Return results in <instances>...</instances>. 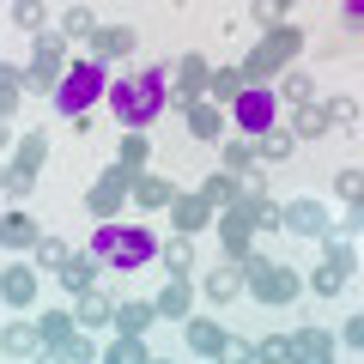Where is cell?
<instances>
[{"label":"cell","instance_id":"obj_1","mask_svg":"<svg viewBox=\"0 0 364 364\" xmlns=\"http://www.w3.org/2000/svg\"><path fill=\"white\" fill-rule=\"evenodd\" d=\"M164 85H170V67H152V73H140V79H116V85H109V109H116V122H122V128H146V122L164 109V97H158Z\"/></svg>","mask_w":364,"mask_h":364},{"label":"cell","instance_id":"obj_2","mask_svg":"<svg viewBox=\"0 0 364 364\" xmlns=\"http://www.w3.org/2000/svg\"><path fill=\"white\" fill-rule=\"evenodd\" d=\"M298 55H304V31L298 25H273L267 37L243 55V79H249V85H267V79H279Z\"/></svg>","mask_w":364,"mask_h":364},{"label":"cell","instance_id":"obj_3","mask_svg":"<svg viewBox=\"0 0 364 364\" xmlns=\"http://www.w3.org/2000/svg\"><path fill=\"white\" fill-rule=\"evenodd\" d=\"M304 291V279H298V267H286V261H267V255H249L243 261V298H255V304H291Z\"/></svg>","mask_w":364,"mask_h":364},{"label":"cell","instance_id":"obj_4","mask_svg":"<svg viewBox=\"0 0 364 364\" xmlns=\"http://www.w3.org/2000/svg\"><path fill=\"white\" fill-rule=\"evenodd\" d=\"M67 49H73V43H67L61 31H37V43H31V67H25V97H49V91H61Z\"/></svg>","mask_w":364,"mask_h":364},{"label":"cell","instance_id":"obj_5","mask_svg":"<svg viewBox=\"0 0 364 364\" xmlns=\"http://www.w3.org/2000/svg\"><path fill=\"white\" fill-rule=\"evenodd\" d=\"M91 249H97V255H104V267H140L146 255H152V237L140 231V225H122V219H104V231L91 237Z\"/></svg>","mask_w":364,"mask_h":364},{"label":"cell","instance_id":"obj_6","mask_svg":"<svg viewBox=\"0 0 364 364\" xmlns=\"http://www.w3.org/2000/svg\"><path fill=\"white\" fill-rule=\"evenodd\" d=\"M134 200V170H122V164H109V170H97V182H91V195H85V213L97 225L104 219H122V207Z\"/></svg>","mask_w":364,"mask_h":364},{"label":"cell","instance_id":"obj_7","mask_svg":"<svg viewBox=\"0 0 364 364\" xmlns=\"http://www.w3.org/2000/svg\"><path fill=\"white\" fill-rule=\"evenodd\" d=\"M91 97H104V61L67 67V79H61V109H67V116H91Z\"/></svg>","mask_w":364,"mask_h":364},{"label":"cell","instance_id":"obj_8","mask_svg":"<svg viewBox=\"0 0 364 364\" xmlns=\"http://www.w3.org/2000/svg\"><path fill=\"white\" fill-rule=\"evenodd\" d=\"M213 231H219V243H225V261H237V267H243V261L255 255V225H249L243 207L213 213Z\"/></svg>","mask_w":364,"mask_h":364},{"label":"cell","instance_id":"obj_9","mask_svg":"<svg viewBox=\"0 0 364 364\" xmlns=\"http://www.w3.org/2000/svg\"><path fill=\"white\" fill-rule=\"evenodd\" d=\"M207 79H213V61L195 49H182V61H170V85H176V104L188 97H207Z\"/></svg>","mask_w":364,"mask_h":364},{"label":"cell","instance_id":"obj_10","mask_svg":"<svg viewBox=\"0 0 364 364\" xmlns=\"http://www.w3.org/2000/svg\"><path fill=\"white\" fill-rule=\"evenodd\" d=\"M182 128L195 134L200 146H219L225 140V109L213 104V97H188V104H182Z\"/></svg>","mask_w":364,"mask_h":364},{"label":"cell","instance_id":"obj_11","mask_svg":"<svg viewBox=\"0 0 364 364\" xmlns=\"http://www.w3.org/2000/svg\"><path fill=\"white\" fill-rule=\"evenodd\" d=\"M85 49H91V61L109 67V61H128V55L140 49V37H134V25H97V37H91Z\"/></svg>","mask_w":364,"mask_h":364},{"label":"cell","instance_id":"obj_12","mask_svg":"<svg viewBox=\"0 0 364 364\" xmlns=\"http://www.w3.org/2000/svg\"><path fill=\"white\" fill-rule=\"evenodd\" d=\"M0 304H13V310H31V304H37V267H31V261L0 267Z\"/></svg>","mask_w":364,"mask_h":364},{"label":"cell","instance_id":"obj_13","mask_svg":"<svg viewBox=\"0 0 364 364\" xmlns=\"http://www.w3.org/2000/svg\"><path fill=\"white\" fill-rule=\"evenodd\" d=\"M213 213H219V207H213L200 188H195V195H176V200H170V219H176L182 237H200V231L213 225Z\"/></svg>","mask_w":364,"mask_h":364},{"label":"cell","instance_id":"obj_14","mask_svg":"<svg viewBox=\"0 0 364 364\" xmlns=\"http://www.w3.org/2000/svg\"><path fill=\"white\" fill-rule=\"evenodd\" d=\"M97 273H104V255H97V249H73V255H67V267H61V291H91L97 286Z\"/></svg>","mask_w":364,"mask_h":364},{"label":"cell","instance_id":"obj_15","mask_svg":"<svg viewBox=\"0 0 364 364\" xmlns=\"http://www.w3.org/2000/svg\"><path fill=\"white\" fill-rule=\"evenodd\" d=\"M286 231H298V237H322V231H328V207H322L316 195L286 200Z\"/></svg>","mask_w":364,"mask_h":364},{"label":"cell","instance_id":"obj_16","mask_svg":"<svg viewBox=\"0 0 364 364\" xmlns=\"http://www.w3.org/2000/svg\"><path fill=\"white\" fill-rule=\"evenodd\" d=\"M170 200H176V182L170 176H158V170H140V176H134V207L170 213Z\"/></svg>","mask_w":364,"mask_h":364},{"label":"cell","instance_id":"obj_17","mask_svg":"<svg viewBox=\"0 0 364 364\" xmlns=\"http://www.w3.org/2000/svg\"><path fill=\"white\" fill-rule=\"evenodd\" d=\"M200 298H207V304H219V310H225V304H237V298H243V267H237V261L213 267L207 279H200Z\"/></svg>","mask_w":364,"mask_h":364},{"label":"cell","instance_id":"obj_18","mask_svg":"<svg viewBox=\"0 0 364 364\" xmlns=\"http://www.w3.org/2000/svg\"><path fill=\"white\" fill-rule=\"evenodd\" d=\"M182 334H188V352H195V358H219L225 340H231L213 316H188V322H182Z\"/></svg>","mask_w":364,"mask_h":364},{"label":"cell","instance_id":"obj_19","mask_svg":"<svg viewBox=\"0 0 364 364\" xmlns=\"http://www.w3.org/2000/svg\"><path fill=\"white\" fill-rule=\"evenodd\" d=\"M291 364H334V334L328 328H298L291 334Z\"/></svg>","mask_w":364,"mask_h":364},{"label":"cell","instance_id":"obj_20","mask_svg":"<svg viewBox=\"0 0 364 364\" xmlns=\"http://www.w3.org/2000/svg\"><path fill=\"white\" fill-rule=\"evenodd\" d=\"M152 310H158V322H188V316H195V286H188V279H170L152 298Z\"/></svg>","mask_w":364,"mask_h":364},{"label":"cell","instance_id":"obj_21","mask_svg":"<svg viewBox=\"0 0 364 364\" xmlns=\"http://www.w3.org/2000/svg\"><path fill=\"white\" fill-rule=\"evenodd\" d=\"M158 322V310H152V298H128V304H116V334L122 340H146V328Z\"/></svg>","mask_w":364,"mask_h":364},{"label":"cell","instance_id":"obj_22","mask_svg":"<svg viewBox=\"0 0 364 364\" xmlns=\"http://www.w3.org/2000/svg\"><path fill=\"white\" fill-rule=\"evenodd\" d=\"M73 322H79V328H109V322H116V298L97 291V286L79 291V298H73Z\"/></svg>","mask_w":364,"mask_h":364},{"label":"cell","instance_id":"obj_23","mask_svg":"<svg viewBox=\"0 0 364 364\" xmlns=\"http://www.w3.org/2000/svg\"><path fill=\"white\" fill-rule=\"evenodd\" d=\"M0 352H6V358H37V352H43L37 322H25V316H18V322H6V328H0Z\"/></svg>","mask_w":364,"mask_h":364},{"label":"cell","instance_id":"obj_24","mask_svg":"<svg viewBox=\"0 0 364 364\" xmlns=\"http://www.w3.org/2000/svg\"><path fill=\"white\" fill-rule=\"evenodd\" d=\"M49 164V134H18L13 140V170H25V176H37V170Z\"/></svg>","mask_w":364,"mask_h":364},{"label":"cell","instance_id":"obj_25","mask_svg":"<svg viewBox=\"0 0 364 364\" xmlns=\"http://www.w3.org/2000/svg\"><path fill=\"white\" fill-rule=\"evenodd\" d=\"M116 164L134 170V176L152 164V140H146V128H122V140H116Z\"/></svg>","mask_w":364,"mask_h":364},{"label":"cell","instance_id":"obj_26","mask_svg":"<svg viewBox=\"0 0 364 364\" xmlns=\"http://www.w3.org/2000/svg\"><path fill=\"white\" fill-rule=\"evenodd\" d=\"M316 243H322V267H334V273H346V279H352V267H358V255H352V237L328 225Z\"/></svg>","mask_w":364,"mask_h":364},{"label":"cell","instance_id":"obj_27","mask_svg":"<svg viewBox=\"0 0 364 364\" xmlns=\"http://www.w3.org/2000/svg\"><path fill=\"white\" fill-rule=\"evenodd\" d=\"M237 207L249 213L255 231H286V207H279V200H267V195H237Z\"/></svg>","mask_w":364,"mask_h":364},{"label":"cell","instance_id":"obj_28","mask_svg":"<svg viewBox=\"0 0 364 364\" xmlns=\"http://www.w3.org/2000/svg\"><path fill=\"white\" fill-rule=\"evenodd\" d=\"M243 91H249V79H243V67H213V79H207V97H213V104H237V97H243Z\"/></svg>","mask_w":364,"mask_h":364},{"label":"cell","instance_id":"obj_29","mask_svg":"<svg viewBox=\"0 0 364 364\" xmlns=\"http://www.w3.org/2000/svg\"><path fill=\"white\" fill-rule=\"evenodd\" d=\"M158 261H164V273L170 279H188V273H195V243H188V237H170V243H158Z\"/></svg>","mask_w":364,"mask_h":364},{"label":"cell","instance_id":"obj_30","mask_svg":"<svg viewBox=\"0 0 364 364\" xmlns=\"http://www.w3.org/2000/svg\"><path fill=\"white\" fill-rule=\"evenodd\" d=\"M61 37L73 43V49H79V43H91V37H97V13H91L85 0H73V6L61 13Z\"/></svg>","mask_w":364,"mask_h":364},{"label":"cell","instance_id":"obj_31","mask_svg":"<svg viewBox=\"0 0 364 364\" xmlns=\"http://www.w3.org/2000/svg\"><path fill=\"white\" fill-rule=\"evenodd\" d=\"M37 334H43V346H67L79 334V322H73V310H37Z\"/></svg>","mask_w":364,"mask_h":364},{"label":"cell","instance_id":"obj_32","mask_svg":"<svg viewBox=\"0 0 364 364\" xmlns=\"http://www.w3.org/2000/svg\"><path fill=\"white\" fill-rule=\"evenodd\" d=\"M37 219H25V213H6L0 219V249H37Z\"/></svg>","mask_w":364,"mask_h":364},{"label":"cell","instance_id":"obj_33","mask_svg":"<svg viewBox=\"0 0 364 364\" xmlns=\"http://www.w3.org/2000/svg\"><path fill=\"white\" fill-rule=\"evenodd\" d=\"M291 152H298V140H291V128H273V134H255V158H261V164H286V158Z\"/></svg>","mask_w":364,"mask_h":364},{"label":"cell","instance_id":"obj_34","mask_svg":"<svg viewBox=\"0 0 364 364\" xmlns=\"http://www.w3.org/2000/svg\"><path fill=\"white\" fill-rule=\"evenodd\" d=\"M322 134H328L322 104H291V140H322Z\"/></svg>","mask_w":364,"mask_h":364},{"label":"cell","instance_id":"obj_35","mask_svg":"<svg viewBox=\"0 0 364 364\" xmlns=\"http://www.w3.org/2000/svg\"><path fill=\"white\" fill-rule=\"evenodd\" d=\"M25 104V67H13V61H0V116L13 122V109Z\"/></svg>","mask_w":364,"mask_h":364},{"label":"cell","instance_id":"obj_36","mask_svg":"<svg viewBox=\"0 0 364 364\" xmlns=\"http://www.w3.org/2000/svg\"><path fill=\"white\" fill-rule=\"evenodd\" d=\"M200 195H207V200H213V207H219V213H225V207H237V195H243V182H237V176H231V170H213V176H207V182H200Z\"/></svg>","mask_w":364,"mask_h":364},{"label":"cell","instance_id":"obj_37","mask_svg":"<svg viewBox=\"0 0 364 364\" xmlns=\"http://www.w3.org/2000/svg\"><path fill=\"white\" fill-rule=\"evenodd\" d=\"M273 97H286V104H316V79H310V73H298V67H286Z\"/></svg>","mask_w":364,"mask_h":364},{"label":"cell","instance_id":"obj_38","mask_svg":"<svg viewBox=\"0 0 364 364\" xmlns=\"http://www.w3.org/2000/svg\"><path fill=\"white\" fill-rule=\"evenodd\" d=\"M261 158H255V134H237V140H225V170L231 176H243V170H255Z\"/></svg>","mask_w":364,"mask_h":364},{"label":"cell","instance_id":"obj_39","mask_svg":"<svg viewBox=\"0 0 364 364\" xmlns=\"http://www.w3.org/2000/svg\"><path fill=\"white\" fill-rule=\"evenodd\" d=\"M328 134H346V128H358V116H364V109H358V97H328Z\"/></svg>","mask_w":364,"mask_h":364},{"label":"cell","instance_id":"obj_40","mask_svg":"<svg viewBox=\"0 0 364 364\" xmlns=\"http://www.w3.org/2000/svg\"><path fill=\"white\" fill-rule=\"evenodd\" d=\"M31 255H37V267H55V273H61V267H67V255H73V243H67V237H49V231H43Z\"/></svg>","mask_w":364,"mask_h":364},{"label":"cell","instance_id":"obj_41","mask_svg":"<svg viewBox=\"0 0 364 364\" xmlns=\"http://www.w3.org/2000/svg\"><path fill=\"white\" fill-rule=\"evenodd\" d=\"M104 364H152V352H146V340H109L104 346Z\"/></svg>","mask_w":364,"mask_h":364},{"label":"cell","instance_id":"obj_42","mask_svg":"<svg viewBox=\"0 0 364 364\" xmlns=\"http://www.w3.org/2000/svg\"><path fill=\"white\" fill-rule=\"evenodd\" d=\"M13 25L37 37V31H49V6L43 0H13Z\"/></svg>","mask_w":364,"mask_h":364},{"label":"cell","instance_id":"obj_43","mask_svg":"<svg viewBox=\"0 0 364 364\" xmlns=\"http://www.w3.org/2000/svg\"><path fill=\"white\" fill-rule=\"evenodd\" d=\"M255 364H291V334H261L255 340Z\"/></svg>","mask_w":364,"mask_h":364},{"label":"cell","instance_id":"obj_44","mask_svg":"<svg viewBox=\"0 0 364 364\" xmlns=\"http://www.w3.org/2000/svg\"><path fill=\"white\" fill-rule=\"evenodd\" d=\"M334 200H346V207L364 200V170H340V176H334Z\"/></svg>","mask_w":364,"mask_h":364},{"label":"cell","instance_id":"obj_45","mask_svg":"<svg viewBox=\"0 0 364 364\" xmlns=\"http://www.w3.org/2000/svg\"><path fill=\"white\" fill-rule=\"evenodd\" d=\"M340 286H346V273H334V267H316L310 273V291H316V298H340Z\"/></svg>","mask_w":364,"mask_h":364},{"label":"cell","instance_id":"obj_46","mask_svg":"<svg viewBox=\"0 0 364 364\" xmlns=\"http://www.w3.org/2000/svg\"><path fill=\"white\" fill-rule=\"evenodd\" d=\"M249 13H255V25H261V31L286 25V6H279V0H249Z\"/></svg>","mask_w":364,"mask_h":364},{"label":"cell","instance_id":"obj_47","mask_svg":"<svg viewBox=\"0 0 364 364\" xmlns=\"http://www.w3.org/2000/svg\"><path fill=\"white\" fill-rule=\"evenodd\" d=\"M85 334H91V328H79V334H73V340H67V346H61V352H67V358H73V364H97V346H91Z\"/></svg>","mask_w":364,"mask_h":364},{"label":"cell","instance_id":"obj_48","mask_svg":"<svg viewBox=\"0 0 364 364\" xmlns=\"http://www.w3.org/2000/svg\"><path fill=\"white\" fill-rule=\"evenodd\" d=\"M219 364H255V340H225Z\"/></svg>","mask_w":364,"mask_h":364},{"label":"cell","instance_id":"obj_49","mask_svg":"<svg viewBox=\"0 0 364 364\" xmlns=\"http://www.w3.org/2000/svg\"><path fill=\"white\" fill-rule=\"evenodd\" d=\"M334 340H346V346H352V352H364V310H358V316H352V322H346V328H340V334H334Z\"/></svg>","mask_w":364,"mask_h":364},{"label":"cell","instance_id":"obj_50","mask_svg":"<svg viewBox=\"0 0 364 364\" xmlns=\"http://www.w3.org/2000/svg\"><path fill=\"white\" fill-rule=\"evenodd\" d=\"M31 188H37V176H25V170H13V176H6V200H25Z\"/></svg>","mask_w":364,"mask_h":364},{"label":"cell","instance_id":"obj_51","mask_svg":"<svg viewBox=\"0 0 364 364\" xmlns=\"http://www.w3.org/2000/svg\"><path fill=\"white\" fill-rule=\"evenodd\" d=\"M340 231H346V237H352V231H364V200H352V207H346V219H340Z\"/></svg>","mask_w":364,"mask_h":364},{"label":"cell","instance_id":"obj_52","mask_svg":"<svg viewBox=\"0 0 364 364\" xmlns=\"http://www.w3.org/2000/svg\"><path fill=\"white\" fill-rule=\"evenodd\" d=\"M31 364H73V358H67V352H61V346H43V352H37V358H31Z\"/></svg>","mask_w":364,"mask_h":364},{"label":"cell","instance_id":"obj_53","mask_svg":"<svg viewBox=\"0 0 364 364\" xmlns=\"http://www.w3.org/2000/svg\"><path fill=\"white\" fill-rule=\"evenodd\" d=\"M6 146H13V122L0 116V152H6Z\"/></svg>","mask_w":364,"mask_h":364},{"label":"cell","instance_id":"obj_54","mask_svg":"<svg viewBox=\"0 0 364 364\" xmlns=\"http://www.w3.org/2000/svg\"><path fill=\"white\" fill-rule=\"evenodd\" d=\"M6 176H13V164H0V195H6Z\"/></svg>","mask_w":364,"mask_h":364},{"label":"cell","instance_id":"obj_55","mask_svg":"<svg viewBox=\"0 0 364 364\" xmlns=\"http://www.w3.org/2000/svg\"><path fill=\"white\" fill-rule=\"evenodd\" d=\"M279 6H286V13H291V6H298V0H279Z\"/></svg>","mask_w":364,"mask_h":364},{"label":"cell","instance_id":"obj_56","mask_svg":"<svg viewBox=\"0 0 364 364\" xmlns=\"http://www.w3.org/2000/svg\"><path fill=\"white\" fill-rule=\"evenodd\" d=\"M152 364H170V358H152Z\"/></svg>","mask_w":364,"mask_h":364},{"label":"cell","instance_id":"obj_57","mask_svg":"<svg viewBox=\"0 0 364 364\" xmlns=\"http://www.w3.org/2000/svg\"><path fill=\"white\" fill-rule=\"evenodd\" d=\"M207 364H219V358H207Z\"/></svg>","mask_w":364,"mask_h":364},{"label":"cell","instance_id":"obj_58","mask_svg":"<svg viewBox=\"0 0 364 364\" xmlns=\"http://www.w3.org/2000/svg\"><path fill=\"white\" fill-rule=\"evenodd\" d=\"M358 128H364V116H358Z\"/></svg>","mask_w":364,"mask_h":364}]
</instances>
